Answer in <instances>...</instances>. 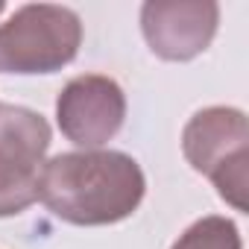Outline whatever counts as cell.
Returning <instances> with one entry per match:
<instances>
[{
    "mask_svg": "<svg viewBox=\"0 0 249 249\" xmlns=\"http://www.w3.org/2000/svg\"><path fill=\"white\" fill-rule=\"evenodd\" d=\"M170 249H243V243L231 220L211 214L188 226Z\"/></svg>",
    "mask_w": 249,
    "mask_h": 249,
    "instance_id": "obj_7",
    "label": "cell"
},
{
    "mask_svg": "<svg viewBox=\"0 0 249 249\" xmlns=\"http://www.w3.org/2000/svg\"><path fill=\"white\" fill-rule=\"evenodd\" d=\"M220 6L214 0H150L141 6V33L164 62H191L217 36Z\"/></svg>",
    "mask_w": 249,
    "mask_h": 249,
    "instance_id": "obj_6",
    "label": "cell"
},
{
    "mask_svg": "<svg viewBox=\"0 0 249 249\" xmlns=\"http://www.w3.org/2000/svg\"><path fill=\"white\" fill-rule=\"evenodd\" d=\"M50 141V123L38 111L0 103V217L21 214L38 199Z\"/></svg>",
    "mask_w": 249,
    "mask_h": 249,
    "instance_id": "obj_4",
    "label": "cell"
},
{
    "mask_svg": "<svg viewBox=\"0 0 249 249\" xmlns=\"http://www.w3.org/2000/svg\"><path fill=\"white\" fill-rule=\"evenodd\" d=\"M123 117H126V94L114 79L100 73L73 76L56 100L62 135L82 150H100L108 144L120 132Z\"/></svg>",
    "mask_w": 249,
    "mask_h": 249,
    "instance_id": "obj_5",
    "label": "cell"
},
{
    "mask_svg": "<svg viewBox=\"0 0 249 249\" xmlns=\"http://www.w3.org/2000/svg\"><path fill=\"white\" fill-rule=\"evenodd\" d=\"M82 44L79 15L56 3H27L0 24V73H56Z\"/></svg>",
    "mask_w": 249,
    "mask_h": 249,
    "instance_id": "obj_3",
    "label": "cell"
},
{
    "mask_svg": "<svg viewBox=\"0 0 249 249\" xmlns=\"http://www.w3.org/2000/svg\"><path fill=\"white\" fill-rule=\"evenodd\" d=\"M182 150L188 164L208 176L217 194L246 211L249 185V123L240 108L208 106L196 111L182 132Z\"/></svg>",
    "mask_w": 249,
    "mask_h": 249,
    "instance_id": "obj_2",
    "label": "cell"
},
{
    "mask_svg": "<svg viewBox=\"0 0 249 249\" xmlns=\"http://www.w3.org/2000/svg\"><path fill=\"white\" fill-rule=\"evenodd\" d=\"M147 194L141 164L117 150L59 153L41 167L38 199L65 223L111 226L135 214Z\"/></svg>",
    "mask_w": 249,
    "mask_h": 249,
    "instance_id": "obj_1",
    "label": "cell"
}]
</instances>
